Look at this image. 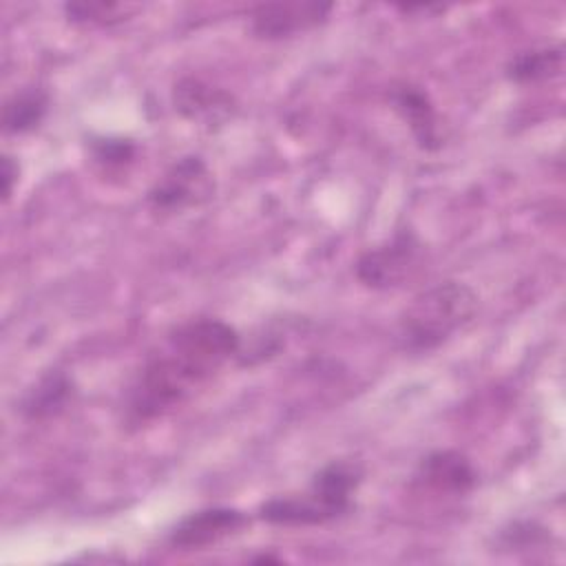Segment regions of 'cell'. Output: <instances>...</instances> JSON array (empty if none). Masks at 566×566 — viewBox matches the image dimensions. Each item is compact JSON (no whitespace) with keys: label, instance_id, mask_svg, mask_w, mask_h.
Listing matches in <instances>:
<instances>
[{"label":"cell","instance_id":"6da1fadb","mask_svg":"<svg viewBox=\"0 0 566 566\" xmlns=\"http://www.w3.org/2000/svg\"><path fill=\"white\" fill-rule=\"evenodd\" d=\"M237 352V329L219 318H195L179 325L130 385L126 396L128 422H150L175 409Z\"/></svg>","mask_w":566,"mask_h":566},{"label":"cell","instance_id":"7a4b0ae2","mask_svg":"<svg viewBox=\"0 0 566 566\" xmlns=\"http://www.w3.org/2000/svg\"><path fill=\"white\" fill-rule=\"evenodd\" d=\"M478 310V294L460 281L436 283L411 298L398 323L402 349L422 354L462 329Z\"/></svg>","mask_w":566,"mask_h":566},{"label":"cell","instance_id":"3957f363","mask_svg":"<svg viewBox=\"0 0 566 566\" xmlns=\"http://www.w3.org/2000/svg\"><path fill=\"white\" fill-rule=\"evenodd\" d=\"M422 243L413 232L402 230L391 241L367 250L356 261V276L363 285L374 290H389L402 285L420 265Z\"/></svg>","mask_w":566,"mask_h":566},{"label":"cell","instance_id":"277c9868","mask_svg":"<svg viewBox=\"0 0 566 566\" xmlns=\"http://www.w3.org/2000/svg\"><path fill=\"white\" fill-rule=\"evenodd\" d=\"M212 192L210 172L199 157H181L170 170L150 188L148 201L155 210L175 212L201 203Z\"/></svg>","mask_w":566,"mask_h":566},{"label":"cell","instance_id":"5b68a950","mask_svg":"<svg viewBox=\"0 0 566 566\" xmlns=\"http://www.w3.org/2000/svg\"><path fill=\"white\" fill-rule=\"evenodd\" d=\"M327 2H270L259 4L252 13V29L259 38L279 40L312 29L327 20Z\"/></svg>","mask_w":566,"mask_h":566},{"label":"cell","instance_id":"8992f818","mask_svg":"<svg viewBox=\"0 0 566 566\" xmlns=\"http://www.w3.org/2000/svg\"><path fill=\"white\" fill-rule=\"evenodd\" d=\"M248 524V517L228 506H214L203 509L197 513L186 515L172 531H170V544L184 551L201 548L208 544L219 542L221 537H228L232 533H239Z\"/></svg>","mask_w":566,"mask_h":566},{"label":"cell","instance_id":"52a82bcc","mask_svg":"<svg viewBox=\"0 0 566 566\" xmlns=\"http://www.w3.org/2000/svg\"><path fill=\"white\" fill-rule=\"evenodd\" d=\"M418 482L436 493L462 495L475 486V469L458 451H433L429 453L416 473Z\"/></svg>","mask_w":566,"mask_h":566},{"label":"cell","instance_id":"ba28073f","mask_svg":"<svg viewBox=\"0 0 566 566\" xmlns=\"http://www.w3.org/2000/svg\"><path fill=\"white\" fill-rule=\"evenodd\" d=\"M175 108L192 119L201 122L206 126L221 124L223 119L230 117L232 111V99L219 88H212L210 84L197 80V77H184L181 82L175 84Z\"/></svg>","mask_w":566,"mask_h":566},{"label":"cell","instance_id":"9c48e42d","mask_svg":"<svg viewBox=\"0 0 566 566\" xmlns=\"http://www.w3.org/2000/svg\"><path fill=\"white\" fill-rule=\"evenodd\" d=\"M360 482V471L349 462H329L312 480L310 497L321 504L329 520L352 509V493Z\"/></svg>","mask_w":566,"mask_h":566},{"label":"cell","instance_id":"30bf717a","mask_svg":"<svg viewBox=\"0 0 566 566\" xmlns=\"http://www.w3.org/2000/svg\"><path fill=\"white\" fill-rule=\"evenodd\" d=\"M394 104L402 119L409 124L413 137L422 148H438L440 133H438V117L429 102V97L416 86H402L394 93Z\"/></svg>","mask_w":566,"mask_h":566},{"label":"cell","instance_id":"8fae6325","mask_svg":"<svg viewBox=\"0 0 566 566\" xmlns=\"http://www.w3.org/2000/svg\"><path fill=\"white\" fill-rule=\"evenodd\" d=\"M261 517L281 526H310L323 524L329 515L310 497H272L261 506Z\"/></svg>","mask_w":566,"mask_h":566},{"label":"cell","instance_id":"7c38bea8","mask_svg":"<svg viewBox=\"0 0 566 566\" xmlns=\"http://www.w3.org/2000/svg\"><path fill=\"white\" fill-rule=\"evenodd\" d=\"M562 64H564L562 46L533 49L515 55L506 66V75L513 82H539L546 77H555L562 71Z\"/></svg>","mask_w":566,"mask_h":566},{"label":"cell","instance_id":"4fadbf2b","mask_svg":"<svg viewBox=\"0 0 566 566\" xmlns=\"http://www.w3.org/2000/svg\"><path fill=\"white\" fill-rule=\"evenodd\" d=\"M49 97L40 88H24L4 104L2 124L7 133L33 130L46 115Z\"/></svg>","mask_w":566,"mask_h":566},{"label":"cell","instance_id":"5bb4252c","mask_svg":"<svg viewBox=\"0 0 566 566\" xmlns=\"http://www.w3.org/2000/svg\"><path fill=\"white\" fill-rule=\"evenodd\" d=\"M71 396V382L64 374L44 376L24 398L22 411L29 418H46L57 413Z\"/></svg>","mask_w":566,"mask_h":566},{"label":"cell","instance_id":"9a60e30c","mask_svg":"<svg viewBox=\"0 0 566 566\" xmlns=\"http://www.w3.org/2000/svg\"><path fill=\"white\" fill-rule=\"evenodd\" d=\"M69 13V20L73 22H91V24H108L122 20V11L126 13V7L115 2H73L64 7Z\"/></svg>","mask_w":566,"mask_h":566},{"label":"cell","instance_id":"2e32d148","mask_svg":"<svg viewBox=\"0 0 566 566\" xmlns=\"http://www.w3.org/2000/svg\"><path fill=\"white\" fill-rule=\"evenodd\" d=\"M91 155L102 166H124L135 157V144L122 137H99L91 142Z\"/></svg>","mask_w":566,"mask_h":566},{"label":"cell","instance_id":"e0dca14e","mask_svg":"<svg viewBox=\"0 0 566 566\" xmlns=\"http://www.w3.org/2000/svg\"><path fill=\"white\" fill-rule=\"evenodd\" d=\"M0 177H2V197L9 199L11 192H13V184L18 179V164L9 155L2 157V172H0Z\"/></svg>","mask_w":566,"mask_h":566}]
</instances>
